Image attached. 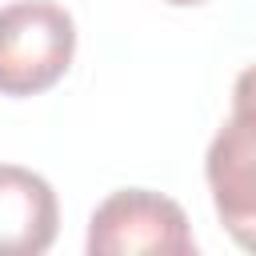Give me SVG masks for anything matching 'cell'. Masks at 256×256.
<instances>
[{
    "instance_id": "1",
    "label": "cell",
    "mask_w": 256,
    "mask_h": 256,
    "mask_svg": "<svg viewBox=\"0 0 256 256\" xmlns=\"http://www.w3.org/2000/svg\"><path fill=\"white\" fill-rule=\"evenodd\" d=\"M76 56V24L52 0L0 8V96H40L64 80Z\"/></svg>"
},
{
    "instance_id": "2",
    "label": "cell",
    "mask_w": 256,
    "mask_h": 256,
    "mask_svg": "<svg viewBox=\"0 0 256 256\" xmlns=\"http://www.w3.org/2000/svg\"><path fill=\"white\" fill-rule=\"evenodd\" d=\"M88 252L92 256H136V252H196L188 216L176 200L148 188H120L104 204H96L88 220Z\"/></svg>"
},
{
    "instance_id": "3",
    "label": "cell",
    "mask_w": 256,
    "mask_h": 256,
    "mask_svg": "<svg viewBox=\"0 0 256 256\" xmlns=\"http://www.w3.org/2000/svg\"><path fill=\"white\" fill-rule=\"evenodd\" d=\"M204 176L224 232L244 252H256V132L228 116L208 144Z\"/></svg>"
},
{
    "instance_id": "4",
    "label": "cell",
    "mask_w": 256,
    "mask_h": 256,
    "mask_svg": "<svg viewBox=\"0 0 256 256\" xmlns=\"http://www.w3.org/2000/svg\"><path fill=\"white\" fill-rule=\"evenodd\" d=\"M60 228V204L44 176L0 164V256H40Z\"/></svg>"
},
{
    "instance_id": "5",
    "label": "cell",
    "mask_w": 256,
    "mask_h": 256,
    "mask_svg": "<svg viewBox=\"0 0 256 256\" xmlns=\"http://www.w3.org/2000/svg\"><path fill=\"white\" fill-rule=\"evenodd\" d=\"M232 120H240V124H248L256 132V64H248L236 76V88H232Z\"/></svg>"
},
{
    "instance_id": "6",
    "label": "cell",
    "mask_w": 256,
    "mask_h": 256,
    "mask_svg": "<svg viewBox=\"0 0 256 256\" xmlns=\"http://www.w3.org/2000/svg\"><path fill=\"white\" fill-rule=\"evenodd\" d=\"M164 4H172V8H196V4H204V0H164Z\"/></svg>"
}]
</instances>
